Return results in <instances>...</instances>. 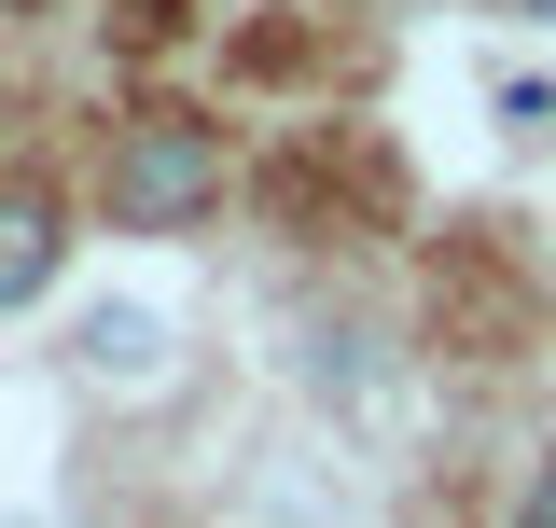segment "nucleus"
Instances as JSON below:
<instances>
[{"label": "nucleus", "instance_id": "f257e3e1", "mask_svg": "<svg viewBox=\"0 0 556 528\" xmlns=\"http://www.w3.org/2000/svg\"><path fill=\"white\" fill-rule=\"evenodd\" d=\"M208 196H223V139H208V126H181V112H167V126H139L126 153H112V209H126L139 237L195 223Z\"/></svg>", "mask_w": 556, "mask_h": 528}, {"label": "nucleus", "instance_id": "f03ea898", "mask_svg": "<svg viewBox=\"0 0 556 528\" xmlns=\"http://www.w3.org/2000/svg\"><path fill=\"white\" fill-rule=\"evenodd\" d=\"M42 278H56V209L28 181H0V306H28Z\"/></svg>", "mask_w": 556, "mask_h": 528}, {"label": "nucleus", "instance_id": "7ed1b4c3", "mask_svg": "<svg viewBox=\"0 0 556 528\" xmlns=\"http://www.w3.org/2000/svg\"><path fill=\"white\" fill-rule=\"evenodd\" d=\"M515 515H529V528H556V460L529 473V501H515Z\"/></svg>", "mask_w": 556, "mask_h": 528}, {"label": "nucleus", "instance_id": "20e7f679", "mask_svg": "<svg viewBox=\"0 0 556 528\" xmlns=\"http://www.w3.org/2000/svg\"><path fill=\"white\" fill-rule=\"evenodd\" d=\"M529 14H556V0H529Z\"/></svg>", "mask_w": 556, "mask_h": 528}]
</instances>
